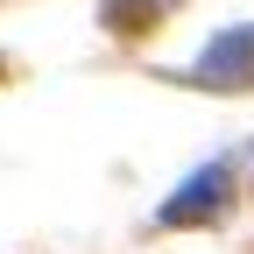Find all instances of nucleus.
Wrapping results in <instances>:
<instances>
[{
    "label": "nucleus",
    "instance_id": "1",
    "mask_svg": "<svg viewBox=\"0 0 254 254\" xmlns=\"http://www.w3.org/2000/svg\"><path fill=\"white\" fill-rule=\"evenodd\" d=\"M190 78H198L205 92H247V85H254V21L212 36V43L198 50V64H190Z\"/></svg>",
    "mask_w": 254,
    "mask_h": 254
},
{
    "label": "nucleus",
    "instance_id": "2",
    "mask_svg": "<svg viewBox=\"0 0 254 254\" xmlns=\"http://www.w3.org/2000/svg\"><path fill=\"white\" fill-rule=\"evenodd\" d=\"M233 198V163H205L177 198H163V226H190V219H219Z\"/></svg>",
    "mask_w": 254,
    "mask_h": 254
},
{
    "label": "nucleus",
    "instance_id": "3",
    "mask_svg": "<svg viewBox=\"0 0 254 254\" xmlns=\"http://www.w3.org/2000/svg\"><path fill=\"white\" fill-rule=\"evenodd\" d=\"M106 7H113V14H170L177 0H106Z\"/></svg>",
    "mask_w": 254,
    "mask_h": 254
}]
</instances>
